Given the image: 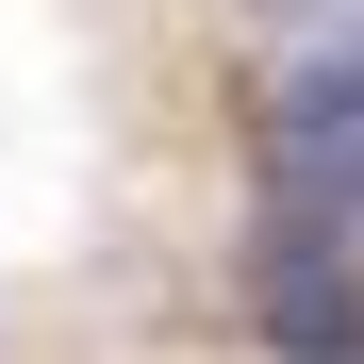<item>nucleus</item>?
Returning <instances> with one entry per match:
<instances>
[{
  "label": "nucleus",
  "instance_id": "f257e3e1",
  "mask_svg": "<svg viewBox=\"0 0 364 364\" xmlns=\"http://www.w3.org/2000/svg\"><path fill=\"white\" fill-rule=\"evenodd\" d=\"M265 182H282V232H331L364 249V50H315L265 116Z\"/></svg>",
  "mask_w": 364,
  "mask_h": 364
},
{
  "label": "nucleus",
  "instance_id": "f03ea898",
  "mask_svg": "<svg viewBox=\"0 0 364 364\" xmlns=\"http://www.w3.org/2000/svg\"><path fill=\"white\" fill-rule=\"evenodd\" d=\"M249 315H265L282 364H364V249H331V232H265Z\"/></svg>",
  "mask_w": 364,
  "mask_h": 364
},
{
  "label": "nucleus",
  "instance_id": "7ed1b4c3",
  "mask_svg": "<svg viewBox=\"0 0 364 364\" xmlns=\"http://www.w3.org/2000/svg\"><path fill=\"white\" fill-rule=\"evenodd\" d=\"M265 33H315V50H364V0H249Z\"/></svg>",
  "mask_w": 364,
  "mask_h": 364
}]
</instances>
